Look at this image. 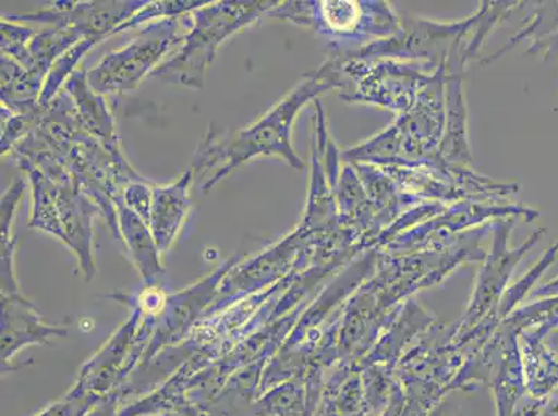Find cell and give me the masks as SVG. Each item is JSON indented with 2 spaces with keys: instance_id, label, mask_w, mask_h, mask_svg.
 <instances>
[{
  "instance_id": "6da1fadb",
  "label": "cell",
  "mask_w": 558,
  "mask_h": 416,
  "mask_svg": "<svg viewBox=\"0 0 558 416\" xmlns=\"http://www.w3.org/2000/svg\"><path fill=\"white\" fill-rule=\"evenodd\" d=\"M427 250L408 257H380L372 276L344 303L339 363L364 357L411 294L435 285L466 260L484 257L478 250Z\"/></svg>"
},
{
  "instance_id": "7a4b0ae2",
  "label": "cell",
  "mask_w": 558,
  "mask_h": 416,
  "mask_svg": "<svg viewBox=\"0 0 558 416\" xmlns=\"http://www.w3.org/2000/svg\"><path fill=\"white\" fill-rule=\"evenodd\" d=\"M338 68L339 62L333 60L306 75L287 98L245 130L227 135L209 130L191 167L201 189L210 191L233 169L257 156H277L298 170L304 169L291 144L292 126L304 105L341 84Z\"/></svg>"
},
{
  "instance_id": "3957f363",
  "label": "cell",
  "mask_w": 558,
  "mask_h": 416,
  "mask_svg": "<svg viewBox=\"0 0 558 416\" xmlns=\"http://www.w3.org/2000/svg\"><path fill=\"white\" fill-rule=\"evenodd\" d=\"M20 167L33 184L34 207L29 227L52 233L77 256L86 282L93 281V224L100 208L84 195L68 167L45 151L20 156Z\"/></svg>"
},
{
  "instance_id": "277c9868",
  "label": "cell",
  "mask_w": 558,
  "mask_h": 416,
  "mask_svg": "<svg viewBox=\"0 0 558 416\" xmlns=\"http://www.w3.org/2000/svg\"><path fill=\"white\" fill-rule=\"evenodd\" d=\"M274 2H216L191 12L192 25L180 48L150 77L202 89L218 47L232 34L276 8Z\"/></svg>"
},
{
  "instance_id": "5b68a950",
  "label": "cell",
  "mask_w": 558,
  "mask_h": 416,
  "mask_svg": "<svg viewBox=\"0 0 558 416\" xmlns=\"http://www.w3.org/2000/svg\"><path fill=\"white\" fill-rule=\"evenodd\" d=\"M109 297L129 306L130 317L80 368L69 394L83 404L81 414L99 399L123 388L138 369L155 333L157 314L146 313L126 294L116 293Z\"/></svg>"
},
{
  "instance_id": "8992f818",
  "label": "cell",
  "mask_w": 558,
  "mask_h": 416,
  "mask_svg": "<svg viewBox=\"0 0 558 416\" xmlns=\"http://www.w3.org/2000/svg\"><path fill=\"white\" fill-rule=\"evenodd\" d=\"M191 14L151 23L123 49L106 54L86 79L96 94H123L138 88L142 81L165 62L171 49L179 47L190 32Z\"/></svg>"
},
{
  "instance_id": "52a82bcc",
  "label": "cell",
  "mask_w": 558,
  "mask_h": 416,
  "mask_svg": "<svg viewBox=\"0 0 558 416\" xmlns=\"http://www.w3.org/2000/svg\"><path fill=\"white\" fill-rule=\"evenodd\" d=\"M236 262L235 258H230L215 272L201 279L194 285L182 292L169 294L163 309L157 314L154 338H151L138 369L145 368L165 350L179 346L184 342L187 334L216 301L222 279Z\"/></svg>"
},
{
  "instance_id": "ba28073f",
  "label": "cell",
  "mask_w": 558,
  "mask_h": 416,
  "mask_svg": "<svg viewBox=\"0 0 558 416\" xmlns=\"http://www.w3.org/2000/svg\"><path fill=\"white\" fill-rule=\"evenodd\" d=\"M509 230L510 224H500L497 228L494 250L480 270L469 307L460 321L451 327V334L454 338L465 337L490 314H497V307L504 298L512 271L519 266L522 256L526 255V252L539 241L542 233L545 232L542 230L534 233L524 245L510 250L507 248L506 233Z\"/></svg>"
},
{
  "instance_id": "9c48e42d",
  "label": "cell",
  "mask_w": 558,
  "mask_h": 416,
  "mask_svg": "<svg viewBox=\"0 0 558 416\" xmlns=\"http://www.w3.org/2000/svg\"><path fill=\"white\" fill-rule=\"evenodd\" d=\"M54 7L34 14L2 17L14 23L49 24L54 28H77L85 38H105L145 8L148 2H54Z\"/></svg>"
},
{
  "instance_id": "30bf717a",
  "label": "cell",
  "mask_w": 558,
  "mask_h": 416,
  "mask_svg": "<svg viewBox=\"0 0 558 416\" xmlns=\"http://www.w3.org/2000/svg\"><path fill=\"white\" fill-rule=\"evenodd\" d=\"M2 370H12L13 358L24 348L68 337L64 325H49L22 293L2 294Z\"/></svg>"
},
{
  "instance_id": "8fae6325",
  "label": "cell",
  "mask_w": 558,
  "mask_h": 416,
  "mask_svg": "<svg viewBox=\"0 0 558 416\" xmlns=\"http://www.w3.org/2000/svg\"><path fill=\"white\" fill-rule=\"evenodd\" d=\"M192 170L184 172L171 185L151 187L149 230L160 253H166L179 236L191 210Z\"/></svg>"
},
{
  "instance_id": "7c38bea8",
  "label": "cell",
  "mask_w": 558,
  "mask_h": 416,
  "mask_svg": "<svg viewBox=\"0 0 558 416\" xmlns=\"http://www.w3.org/2000/svg\"><path fill=\"white\" fill-rule=\"evenodd\" d=\"M65 90L74 100L80 124L86 134L93 136L111 154L123 155L117 140L113 115L106 105L104 95L96 94L90 88L84 70H77L71 75L65 83Z\"/></svg>"
},
{
  "instance_id": "4fadbf2b",
  "label": "cell",
  "mask_w": 558,
  "mask_h": 416,
  "mask_svg": "<svg viewBox=\"0 0 558 416\" xmlns=\"http://www.w3.org/2000/svg\"><path fill=\"white\" fill-rule=\"evenodd\" d=\"M116 208L120 235L124 237L142 282L146 286H157L160 278L165 276V270L160 262L161 253L156 246L149 227L125 206L124 199L117 201Z\"/></svg>"
},
{
  "instance_id": "5bb4252c",
  "label": "cell",
  "mask_w": 558,
  "mask_h": 416,
  "mask_svg": "<svg viewBox=\"0 0 558 416\" xmlns=\"http://www.w3.org/2000/svg\"><path fill=\"white\" fill-rule=\"evenodd\" d=\"M527 394L545 400L558 389V357L545 340L519 337Z\"/></svg>"
},
{
  "instance_id": "9a60e30c",
  "label": "cell",
  "mask_w": 558,
  "mask_h": 416,
  "mask_svg": "<svg viewBox=\"0 0 558 416\" xmlns=\"http://www.w3.org/2000/svg\"><path fill=\"white\" fill-rule=\"evenodd\" d=\"M101 39L98 38H85L80 40L77 45L70 48L68 52L60 56L58 60L50 69L47 79H45L43 93L39 95L38 105L47 106L59 94V88L62 84L68 83L71 75L75 73V68L81 59L84 58L89 49H93L96 44H99Z\"/></svg>"
},
{
  "instance_id": "2e32d148",
  "label": "cell",
  "mask_w": 558,
  "mask_h": 416,
  "mask_svg": "<svg viewBox=\"0 0 558 416\" xmlns=\"http://www.w3.org/2000/svg\"><path fill=\"white\" fill-rule=\"evenodd\" d=\"M33 28L24 27L16 23L2 19V52L3 56L16 60L25 70H32V56L25 45L32 42L35 37Z\"/></svg>"
},
{
  "instance_id": "e0dca14e",
  "label": "cell",
  "mask_w": 558,
  "mask_h": 416,
  "mask_svg": "<svg viewBox=\"0 0 558 416\" xmlns=\"http://www.w3.org/2000/svg\"><path fill=\"white\" fill-rule=\"evenodd\" d=\"M206 2H155L148 3L145 8H142L138 13H135L129 22L120 25L119 28L114 29V34L125 32V29L134 28L136 25L145 24L150 20L181 17L185 14L194 12V10L205 7Z\"/></svg>"
},
{
  "instance_id": "ac0fdd59",
  "label": "cell",
  "mask_w": 558,
  "mask_h": 416,
  "mask_svg": "<svg viewBox=\"0 0 558 416\" xmlns=\"http://www.w3.org/2000/svg\"><path fill=\"white\" fill-rule=\"evenodd\" d=\"M151 187L154 186L144 180L132 182L124 191L125 206L134 211L148 227L150 222Z\"/></svg>"
},
{
  "instance_id": "d6986e66",
  "label": "cell",
  "mask_w": 558,
  "mask_h": 416,
  "mask_svg": "<svg viewBox=\"0 0 558 416\" xmlns=\"http://www.w3.org/2000/svg\"><path fill=\"white\" fill-rule=\"evenodd\" d=\"M24 187V182L22 180H16V182H13V185L10 186L7 195L3 196L2 237H12V235H10V231H12L14 211H16L19 200L22 199Z\"/></svg>"
},
{
  "instance_id": "ffe728a7",
  "label": "cell",
  "mask_w": 558,
  "mask_h": 416,
  "mask_svg": "<svg viewBox=\"0 0 558 416\" xmlns=\"http://www.w3.org/2000/svg\"><path fill=\"white\" fill-rule=\"evenodd\" d=\"M123 403V393H121L120 389H117L113 393L96 401L93 407L84 411V413L78 416H119Z\"/></svg>"
},
{
  "instance_id": "44dd1931",
  "label": "cell",
  "mask_w": 558,
  "mask_h": 416,
  "mask_svg": "<svg viewBox=\"0 0 558 416\" xmlns=\"http://www.w3.org/2000/svg\"><path fill=\"white\" fill-rule=\"evenodd\" d=\"M81 411H83V404L68 393L34 416H78Z\"/></svg>"
},
{
  "instance_id": "7402d4cb",
  "label": "cell",
  "mask_w": 558,
  "mask_h": 416,
  "mask_svg": "<svg viewBox=\"0 0 558 416\" xmlns=\"http://www.w3.org/2000/svg\"><path fill=\"white\" fill-rule=\"evenodd\" d=\"M156 416H236L231 411H225L220 408H203L194 407V405H187V407H181L177 409L165 411Z\"/></svg>"
},
{
  "instance_id": "603a6c76",
  "label": "cell",
  "mask_w": 558,
  "mask_h": 416,
  "mask_svg": "<svg viewBox=\"0 0 558 416\" xmlns=\"http://www.w3.org/2000/svg\"><path fill=\"white\" fill-rule=\"evenodd\" d=\"M537 416H558V389L549 397L542 400Z\"/></svg>"
},
{
  "instance_id": "cb8c5ba5",
  "label": "cell",
  "mask_w": 558,
  "mask_h": 416,
  "mask_svg": "<svg viewBox=\"0 0 558 416\" xmlns=\"http://www.w3.org/2000/svg\"><path fill=\"white\" fill-rule=\"evenodd\" d=\"M534 296L536 301L537 298L558 296V278L547 283V285L535 289Z\"/></svg>"
},
{
  "instance_id": "d4e9b609",
  "label": "cell",
  "mask_w": 558,
  "mask_h": 416,
  "mask_svg": "<svg viewBox=\"0 0 558 416\" xmlns=\"http://www.w3.org/2000/svg\"><path fill=\"white\" fill-rule=\"evenodd\" d=\"M545 342L558 357V328L546 338Z\"/></svg>"
},
{
  "instance_id": "484cf974",
  "label": "cell",
  "mask_w": 558,
  "mask_h": 416,
  "mask_svg": "<svg viewBox=\"0 0 558 416\" xmlns=\"http://www.w3.org/2000/svg\"><path fill=\"white\" fill-rule=\"evenodd\" d=\"M514 416H530V415H527L525 413H519V414H515Z\"/></svg>"
}]
</instances>
